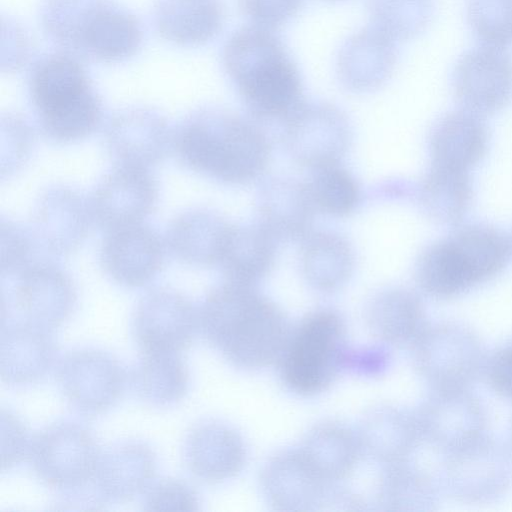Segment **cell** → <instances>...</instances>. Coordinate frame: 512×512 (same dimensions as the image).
<instances>
[{"mask_svg": "<svg viewBox=\"0 0 512 512\" xmlns=\"http://www.w3.org/2000/svg\"><path fill=\"white\" fill-rule=\"evenodd\" d=\"M199 331L233 366L257 370L277 363L291 329L284 311L255 286L225 281L198 307Z\"/></svg>", "mask_w": 512, "mask_h": 512, "instance_id": "1", "label": "cell"}, {"mask_svg": "<svg viewBox=\"0 0 512 512\" xmlns=\"http://www.w3.org/2000/svg\"><path fill=\"white\" fill-rule=\"evenodd\" d=\"M172 146L187 169L225 184H247L268 167L271 144L254 122L219 108L192 112L178 126Z\"/></svg>", "mask_w": 512, "mask_h": 512, "instance_id": "2", "label": "cell"}, {"mask_svg": "<svg viewBox=\"0 0 512 512\" xmlns=\"http://www.w3.org/2000/svg\"><path fill=\"white\" fill-rule=\"evenodd\" d=\"M222 64L257 119L284 122L304 102L300 72L272 29L253 25L234 32Z\"/></svg>", "mask_w": 512, "mask_h": 512, "instance_id": "3", "label": "cell"}, {"mask_svg": "<svg viewBox=\"0 0 512 512\" xmlns=\"http://www.w3.org/2000/svg\"><path fill=\"white\" fill-rule=\"evenodd\" d=\"M511 256V238L500 229L479 222L458 224L421 251L414 277L426 296L450 300L496 278Z\"/></svg>", "mask_w": 512, "mask_h": 512, "instance_id": "4", "label": "cell"}, {"mask_svg": "<svg viewBox=\"0 0 512 512\" xmlns=\"http://www.w3.org/2000/svg\"><path fill=\"white\" fill-rule=\"evenodd\" d=\"M40 21L62 51L103 64L130 59L144 38L139 19L113 0H44Z\"/></svg>", "mask_w": 512, "mask_h": 512, "instance_id": "5", "label": "cell"}, {"mask_svg": "<svg viewBox=\"0 0 512 512\" xmlns=\"http://www.w3.org/2000/svg\"><path fill=\"white\" fill-rule=\"evenodd\" d=\"M28 92L41 132L53 142L82 140L100 126L101 98L73 54L60 50L37 59L29 70Z\"/></svg>", "mask_w": 512, "mask_h": 512, "instance_id": "6", "label": "cell"}, {"mask_svg": "<svg viewBox=\"0 0 512 512\" xmlns=\"http://www.w3.org/2000/svg\"><path fill=\"white\" fill-rule=\"evenodd\" d=\"M352 353L343 316L335 309L319 308L291 330L277 362L279 375L293 393L314 396L350 368Z\"/></svg>", "mask_w": 512, "mask_h": 512, "instance_id": "7", "label": "cell"}, {"mask_svg": "<svg viewBox=\"0 0 512 512\" xmlns=\"http://www.w3.org/2000/svg\"><path fill=\"white\" fill-rule=\"evenodd\" d=\"M411 350L414 369L431 390L470 389L488 357L479 335L454 321L428 324Z\"/></svg>", "mask_w": 512, "mask_h": 512, "instance_id": "8", "label": "cell"}, {"mask_svg": "<svg viewBox=\"0 0 512 512\" xmlns=\"http://www.w3.org/2000/svg\"><path fill=\"white\" fill-rule=\"evenodd\" d=\"M101 453L92 432L74 420H60L32 437L27 458L35 476L62 496L91 487Z\"/></svg>", "mask_w": 512, "mask_h": 512, "instance_id": "9", "label": "cell"}, {"mask_svg": "<svg viewBox=\"0 0 512 512\" xmlns=\"http://www.w3.org/2000/svg\"><path fill=\"white\" fill-rule=\"evenodd\" d=\"M442 456V493L456 502L486 504L512 488V451L488 433Z\"/></svg>", "mask_w": 512, "mask_h": 512, "instance_id": "10", "label": "cell"}, {"mask_svg": "<svg viewBox=\"0 0 512 512\" xmlns=\"http://www.w3.org/2000/svg\"><path fill=\"white\" fill-rule=\"evenodd\" d=\"M55 380L71 409L95 417L109 411L122 398L129 375L110 352L82 347L66 352L57 361Z\"/></svg>", "mask_w": 512, "mask_h": 512, "instance_id": "11", "label": "cell"}, {"mask_svg": "<svg viewBox=\"0 0 512 512\" xmlns=\"http://www.w3.org/2000/svg\"><path fill=\"white\" fill-rule=\"evenodd\" d=\"M8 292L2 293V315L48 329H55L70 318L77 304V292L71 277L60 267L46 261H34L16 273Z\"/></svg>", "mask_w": 512, "mask_h": 512, "instance_id": "12", "label": "cell"}, {"mask_svg": "<svg viewBox=\"0 0 512 512\" xmlns=\"http://www.w3.org/2000/svg\"><path fill=\"white\" fill-rule=\"evenodd\" d=\"M260 486L267 503L278 511L338 510L344 490L326 481L300 448L272 456L261 471Z\"/></svg>", "mask_w": 512, "mask_h": 512, "instance_id": "13", "label": "cell"}, {"mask_svg": "<svg viewBox=\"0 0 512 512\" xmlns=\"http://www.w3.org/2000/svg\"><path fill=\"white\" fill-rule=\"evenodd\" d=\"M347 116L326 102H303L284 121L283 142L289 155L312 170L338 164L350 147Z\"/></svg>", "mask_w": 512, "mask_h": 512, "instance_id": "14", "label": "cell"}, {"mask_svg": "<svg viewBox=\"0 0 512 512\" xmlns=\"http://www.w3.org/2000/svg\"><path fill=\"white\" fill-rule=\"evenodd\" d=\"M199 330L198 308L167 287L146 293L132 315L131 331L141 352L182 353Z\"/></svg>", "mask_w": 512, "mask_h": 512, "instance_id": "15", "label": "cell"}, {"mask_svg": "<svg viewBox=\"0 0 512 512\" xmlns=\"http://www.w3.org/2000/svg\"><path fill=\"white\" fill-rule=\"evenodd\" d=\"M455 99L481 116L496 114L512 102V56L504 48L481 45L464 52L451 75Z\"/></svg>", "mask_w": 512, "mask_h": 512, "instance_id": "16", "label": "cell"}, {"mask_svg": "<svg viewBox=\"0 0 512 512\" xmlns=\"http://www.w3.org/2000/svg\"><path fill=\"white\" fill-rule=\"evenodd\" d=\"M423 443L442 455L487 433V413L470 389L431 390L414 410Z\"/></svg>", "mask_w": 512, "mask_h": 512, "instance_id": "17", "label": "cell"}, {"mask_svg": "<svg viewBox=\"0 0 512 512\" xmlns=\"http://www.w3.org/2000/svg\"><path fill=\"white\" fill-rule=\"evenodd\" d=\"M158 195V183L148 168L120 164L88 200L92 221L107 231L139 224L154 211Z\"/></svg>", "mask_w": 512, "mask_h": 512, "instance_id": "18", "label": "cell"}, {"mask_svg": "<svg viewBox=\"0 0 512 512\" xmlns=\"http://www.w3.org/2000/svg\"><path fill=\"white\" fill-rule=\"evenodd\" d=\"M164 243L142 223L108 231L100 249L105 274L126 288H140L157 276L164 263Z\"/></svg>", "mask_w": 512, "mask_h": 512, "instance_id": "19", "label": "cell"}, {"mask_svg": "<svg viewBox=\"0 0 512 512\" xmlns=\"http://www.w3.org/2000/svg\"><path fill=\"white\" fill-rule=\"evenodd\" d=\"M156 467V454L143 441H121L101 450L90 487L94 501L124 503L143 494Z\"/></svg>", "mask_w": 512, "mask_h": 512, "instance_id": "20", "label": "cell"}, {"mask_svg": "<svg viewBox=\"0 0 512 512\" xmlns=\"http://www.w3.org/2000/svg\"><path fill=\"white\" fill-rule=\"evenodd\" d=\"M172 136L166 118L147 107H130L111 117L105 144L118 164L148 168L167 155Z\"/></svg>", "mask_w": 512, "mask_h": 512, "instance_id": "21", "label": "cell"}, {"mask_svg": "<svg viewBox=\"0 0 512 512\" xmlns=\"http://www.w3.org/2000/svg\"><path fill=\"white\" fill-rule=\"evenodd\" d=\"M51 329L21 319H2L0 373L11 386L42 381L57 363L58 347Z\"/></svg>", "mask_w": 512, "mask_h": 512, "instance_id": "22", "label": "cell"}, {"mask_svg": "<svg viewBox=\"0 0 512 512\" xmlns=\"http://www.w3.org/2000/svg\"><path fill=\"white\" fill-rule=\"evenodd\" d=\"M92 217L89 202L67 186L56 185L39 198L32 216V235L50 254L75 251L86 238Z\"/></svg>", "mask_w": 512, "mask_h": 512, "instance_id": "23", "label": "cell"}, {"mask_svg": "<svg viewBox=\"0 0 512 512\" xmlns=\"http://www.w3.org/2000/svg\"><path fill=\"white\" fill-rule=\"evenodd\" d=\"M182 451L188 471L207 484L234 478L243 470L247 459L241 434L218 420H205L193 426L185 437Z\"/></svg>", "mask_w": 512, "mask_h": 512, "instance_id": "24", "label": "cell"}, {"mask_svg": "<svg viewBox=\"0 0 512 512\" xmlns=\"http://www.w3.org/2000/svg\"><path fill=\"white\" fill-rule=\"evenodd\" d=\"M490 132L483 116L458 109L445 113L428 136L430 165L470 172L485 158Z\"/></svg>", "mask_w": 512, "mask_h": 512, "instance_id": "25", "label": "cell"}, {"mask_svg": "<svg viewBox=\"0 0 512 512\" xmlns=\"http://www.w3.org/2000/svg\"><path fill=\"white\" fill-rule=\"evenodd\" d=\"M395 40L375 26L350 36L337 57L341 83L354 92H370L391 76L397 61Z\"/></svg>", "mask_w": 512, "mask_h": 512, "instance_id": "26", "label": "cell"}, {"mask_svg": "<svg viewBox=\"0 0 512 512\" xmlns=\"http://www.w3.org/2000/svg\"><path fill=\"white\" fill-rule=\"evenodd\" d=\"M259 223L278 241L303 240L311 230L315 206L307 183L274 177L257 195Z\"/></svg>", "mask_w": 512, "mask_h": 512, "instance_id": "27", "label": "cell"}, {"mask_svg": "<svg viewBox=\"0 0 512 512\" xmlns=\"http://www.w3.org/2000/svg\"><path fill=\"white\" fill-rule=\"evenodd\" d=\"M357 435L363 455L382 466L410 456L423 443L414 411L393 405L367 411Z\"/></svg>", "mask_w": 512, "mask_h": 512, "instance_id": "28", "label": "cell"}, {"mask_svg": "<svg viewBox=\"0 0 512 512\" xmlns=\"http://www.w3.org/2000/svg\"><path fill=\"white\" fill-rule=\"evenodd\" d=\"M232 226L211 210L189 209L178 214L169 224L166 244L171 253L184 263L218 265Z\"/></svg>", "mask_w": 512, "mask_h": 512, "instance_id": "29", "label": "cell"}, {"mask_svg": "<svg viewBox=\"0 0 512 512\" xmlns=\"http://www.w3.org/2000/svg\"><path fill=\"white\" fill-rule=\"evenodd\" d=\"M366 324L384 344L410 346L428 325L422 298L405 287L385 288L368 301Z\"/></svg>", "mask_w": 512, "mask_h": 512, "instance_id": "30", "label": "cell"}, {"mask_svg": "<svg viewBox=\"0 0 512 512\" xmlns=\"http://www.w3.org/2000/svg\"><path fill=\"white\" fill-rule=\"evenodd\" d=\"M419 448L402 460L382 466L376 488L380 509L431 511L437 508L443 494L438 473L419 462Z\"/></svg>", "mask_w": 512, "mask_h": 512, "instance_id": "31", "label": "cell"}, {"mask_svg": "<svg viewBox=\"0 0 512 512\" xmlns=\"http://www.w3.org/2000/svg\"><path fill=\"white\" fill-rule=\"evenodd\" d=\"M152 20L163 40L180 47H197L221 31L224 11L220 0H156Z\"/></svg>", "mask_w": 512, "mask_h": 512, "instance_id": "32", "label": "cell"}, {"mask_svg": "<svg viewBox=\"0 0 512 512\" xmlns=\"http://www.w3.org/2000/svg\"><path fill=\"white\" fill-rule=\"evenodd\" d=\"M277 243L260 223L233 225L218 264L226 281L255 286L273 268Z\"/></svg>", "mask_w": 512, "mask_h": 512, "instance_id": "33", "label": "cell"}, {"mask_svg": "<svg viewBox=\"0 0 512 512\" xmlns=\"http://www.w3.org/2000/svg\"><path fill=\"white\" fill-rule=\"evenodd\" d=\"M136 396L154 408H169L186 396L190 375L181 353L142 352L131 371Z\"/></svg>", "mask_w": 512, "mask_h": 512, "instance_id": "34", "label": "cell"}, {"mask_svg": "<svg viewBox=\"0 0 512 512\" xmlns=\"http://www.w3.org/2000/svg\"><path fill=\"white\" fill-rule=\"evenodd\" d=\"M299 448L313 468L332 484L348 478L363 455L357 432L336 421L315 425Z\"/></svg>", "mask_w": 512, "mask_h": 512, "instance_id": "35", "label": "cell"}, {"mask_svg": "<svg viewBox=\"0 0 512 512\" xmlns=\"http://www.w3.org/2000/svg\"><path fill=\"white\" fill-rule=\"evenodd\" d=\"M355 265L351 244L332 231L310 232L300 253L303 277L315 290L325 293L343 287L350 279Z\"/></svg>", "mask_w": 512, "mask_h": 512, "instance_id": "36", "label": "cell"}, {"mask_svg": "<svg viewBox=\"0 0 512 512\" xmlns=\"http://www.w3.org/2000/svg\"><path fill=\"white\" fill-rule=\"evenodd\" d=\"M416 198L423 212L435 222L461 224L474 199L470 172L429 165L416 189Z\"/></svg>", "mask_w": 512, "mask_h": 512, "instance_id": "37", "label": "cell"}, {"mask_svg": "<svg viewBox=\"0 0 512 512\" xmlns=\"http://www.w3.org/2000/svg\"><path fill=\"white\" fill-rule=\"evenodd\" d=\"M373 26L396 40L422 34L434 14L433 0H366Z\"/></svg>", "mask_w": 512, "mask_h": 512, "instance_id": "38", "label": "cell"}, {"mask_svg": "<svg viewBox=\"0 0 512 512\" xmlns=\"http://www.w3.org/2000/svg\"><path fill=\"white\" fill-rule=\"evenodd\" d=\"M307 183L315 209L333 217L351 214L359 205L361 190L353 175L340 166L331 164L313 170Z\"/></svg>", "mask_w": 512, "mask_h": 512, "instance_id": "39", "label": "cell"}, {"mask_svg": "<svg viewBox=\"0 0 512 512\" xmlns=\"http://www.w3.org/2000/svg\"><path fill=\"white\" fill-rule=\"evenodd\" d=\"M466 17L482 45L504 49L512 45V0H467Z\"/></svg>", "mask_w": 512, "mask_h": 512, "instance_id": "40", "label": "cell"}, {"mask_svg": "<svg viewBox=\"0 0 512 512\" xmlns=\"http://www.w3.org/2000/svg\"><path fill=\"white\" fill-rule=\"evenodd\" d=\"M199 496L186 481L164 478L153 481L143 493L142 506L147 511H197Z\"/></svg>", "mask_w": 512, "mask_h": 512, "instance_id": "41", "label": "cell"}, {"mask_svg": "<svg viewBox=\"0 0 512 512\" xmlns=\"http://www.w3.org/2000/svg\"><path fill=\"white\" fill-rule=\"evenodd\" d=\"M2 152L1 173L5 175L18 171L29 158L33 147V131L22 118L10 115L1 119Z\"/></svg>", "mask_w": 512, "mask_h": 512, "instance_id": "42", "label": "cell"}, {"mask_svg": "<svg viewBox=\"0 0 512 512\" xmlns=\"http://www.w3.org/2000/svg\"><path fill=\"white\" fill-rule=\"evenodd\" d=\"M31 230L12 221H1V274L13 276L32 262L36 246Z\"/></svg>", "mask_w": 512, "mask_h": 512, "instance_id": "43", "label": "cell"}, {"mask_svg": "<svg viewBox=\"0 0 512 512\" xmlns=\"http://www.w3.org/2000/svg\"><path fill=\"white\" fill-rule=\"evenodd\" d=\"M304 0H239L244 14L254 23L275 29L299 11Z\"/></svg>", "mask_w": 512, "mask_h": 512, "instance_id": "44", "label": "cell"}, {"mask_svg": "<svg viewBox=\"0 0 512 512\" xmlns=\"http://www.w3.org/2000/svg\"><path fill=\"white\" fill-rule=\"evenodd\" d=\"M483 376L497 395L512 400V341L488 354Z\"/></svg>", "mask_w": 512, "mask_h": 512, "instance_id": "45", "label": "cell"}, {"mask_svg": "<svg viewBox=\"0 0 512 512\" xmlns=\"http://www.w3.org/2000/svg\"><path fill=\"white\" fill-rule=\"evenodd\" d=\"M2 415L7 419V424L2 419V469H8L19 460L27 457L31 440L27 437L25 426L14 415L2 410Z\"/></svg>", "mask_w": 512, "mask_h": 512, "instance_id": "46", "label": "cell"}, {"mask_svg": "<svg viewBox=\"0 0 512 512\" xmlns=\"http://www.w3.org/2000/svg\"><path fill=\"white\" fill-rule=\"evenodd\" d=\"M508 445H509V447H510V449L512 451V427H511V432H510V441H509Z\"/></svg>", "mask_w": 512, "mask_h": 512, "instance_id": "47", "label": "cell"}, {"mask_svg": "<svg viewBox=\"0 0 512 512\" xmlns=\"http://www.w3.org/2000/svg\"><path fill=\"white\" fill-rule=\"evenodd\" d=\"M510 238H511V243H512V237H510Z\"/></svg>", "mask_w": 512, "mask_h": 512, "instance_id": "48", "label": "cell"}]
</instances>
